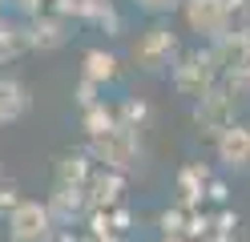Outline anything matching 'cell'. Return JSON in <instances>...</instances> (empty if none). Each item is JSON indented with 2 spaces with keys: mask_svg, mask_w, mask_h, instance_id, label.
Returning <instances> with one entry per match:
<instances>
[{
  "mask_svg": "<svg viewBox=\"0 0 250 242\" xmlns=\"http://www.w3.org/2000/svg\"><path fill=\"white\" fill-rule=\"evenodd\" d=\"M77 101H81V109H89L93 101H97V85H93V81H81V93H77Z\"/></svg>",
  "mask_w": 250,
  "mask_h": 242,
  "instance_id": "cell-21",
  "label": "cell"
},
{
  "mask_svg": "<svg viewBox=\"0 0 250 242\" xmlns=\"http://www.w3.org/2000/svg\"><path fill=\"white\" fill-rule=\"evenodd\" d=\"M210 198L214 202H226V186L222 182H210Z\"/></svg>",
  "mask_w": 250,
  "mask_h": 242,
  "instance_id": "cell-22",
  "label": "cell"
},
{
  "mask_svg": "<svg viewBox=\"0 0 250 242\" xmlns=\"http://www.w3.org/2000/svg\"><path fill=\"white\" fill-rule=\"evenodd\" d=\"M53 218L41 202H17L8 210V242H49Z\"/></svg>",
  "mask_w": 250,
  "mask_h": 242,
  "instance_id": "cell-3",
  "label": "cell"
},
{
  "mask_svg": "<svg viewBox=\"0 0 250 242\" xmlns=\"http://www.w3.org/2000/svg\"><path fill=\"white\" fill-rule=\"evenodd\" d=\"M21 4H24V8H33V12H37V4H41V0H21Z\"/></svg>",
  "mask_w": 250,
  "mask_h": 242,
  "instance_id": "cell-23",
  "label": "cell"
},
{
  "mask_svg": "<svg viewBox=\"0 0 250 242\" xmlns=\"http://www.w3.org/2000/svg\"><path fill=\"white\" fill-rule=\"evenodd\" d=\"M218 57L214 48H198V53H186L178 65H174V89L186 93V97H202L206 89L218 85Z\"/></svg>",
  "mask_w": 250,
  "mask_h": 242,
  "instance_id": "cell-2",
  "label": "cell"
},
{
  "mask_svg": "<svg viewBox=\"0 0 250 242\" xmlns=\"http://www.w3.org/2000/svg\"><path fill=\"white\" fill-rule=\"evenodd\" d=\"M24 109H28V89L21 85V81L0 77V125H4V121H17Z\"/></svg>",
  "mask_w": 250,
  "mask_h": 242,
  "instance_id": "cell-11",
  "label": "cell"
},
{
  "mask_svg": "<svg viewBox=\"0 0 250 242\" xmlns=\"http://www.w3.org/2000/svg\"><path fill=\"white\" fill-rule=\"evenodd\" d=\"M158 222H162L166 238H186V222H190V214H186V206H178V210H166Z\"/></svg>",
  "mask_w": 250,
  "mask_h": 242,
  "instance_id": "cell-18",
  "label": "cell"
},
{
  "mask_svg": "<svg viewBox=\"0 0 250 242\" xmlns=\"http://www.w3.org/2000/svg\"><path fill=\"white\" fill-rule=\"evenodd\" d=\"M17 202H21L17 198V182H4V177H0V214H8Z\"/></svg>",
  "mask_w": 250,
  "mask_h": 242,
  "instance_id": "cell-19",
  "label": "cell"
},
{
  "mask_svg": "<svg viewBox=\"0 0 250 242\" xmlns=\"http://www.w3.org/2000/svg\"><path fill=\"white\" fill-rule=\"evenodd\" d=\"M28 48V32L21 24H8V21H0V61L4 57H17Z\"/></svg>",
  "mask_w": 250,
  "mask_h": 242,
  "instance_id": "cell-15",
  "label": "cell"
},
{
  "mask_svg": "<svg viewBox=\"0 0 250 242\" xmlns=\"http://www.w3.org/2000/svg\"><path fill=\"white\" fill-rule=\"evenodd\" d=\"M121 190H125L121 170L101 166V170H89V177H85V198H89V210H109V206H117Z\"/></svg>",
  "mask_w": 250,
  "mask_h": 242,
  "instance_id": "cell-7",
  "label": "cell"
},
{
  "mask_svg": "<svg viewBox=\"0 0 250 242\" xmlns=\"http://www.w3.org/2000/svg\"><path fill=\"white\" fill-rule=\"evenodd\" d=\"M182 4V0H137V8H146V12H153V16H162V12H174Z\"/></svg>",
  "mask_w": 250,
  "mask_h": 242,
  "instance_id": "cell-20",
  "label": "cell"
},
{
  "mask_svg": "<svg viewBox=\"0 0 250 242\" xmlns=\"http://www.w3.org/2000/svg\"><path fill=\"white\" fill-rule=\"evenodd\" d=\"M113 117H117L121 125H129V129H142V125L149 121V105H146V101H125L121 113H113Z\"/></svg>",
  "mask_w": 250,
  "mask_h": 242,
  "instance_id": "cell-17",
  "label": "cell"
},
{
  "mask_svg": "<svg viewBox=\"0 0 250 242\" xmlns=\"http://www.w3.org/2000/svg\"><path fill=\"white\" fill-rule=\"evenodd\" d=\"M117 77V57L105 53V48H89L85 53V81H93V85H105V81Z\"/></svg>",
  "mask_w": 250,
  "mask_h": 242,
  "instance_id": "cell-12",
  "label": "cell"
},
{
  "mask_svg": "<svg viewBox=\"0 0 250 242\" xmlns=\"http://www.w3.org/2000/svg\"><path fill=\"white\" fill-rule=\"evenodd\" d=\"M230 4L226 0H186V24L206 37H222L230 28Z\"/></svg>",
  "mask_w": 250,
  "mask_h": 242,
  "instance_id": "cell-6",
  "label": "cell"
},
{
  "mask_svg": "<svg viewBox=\"0 0 250 242\" xmlns=\"http://www.w3.org/2000/svg\"><path fill=\"white\" fill-rule=\"evenodd\" d=\"M214 145H218V161L222 166H230V170H246L250 166V125H226L222 133L214 137Z\"/></svg>",
  "mask_w": 250,
  "mask_h": 242,
  "instance_id": "cell-8",
  "label": "cell"
},
{
  "mask_svg": "<svg viewBox=\"0 0 250 242\" xmlns=\"http://www.w3.org/2000/svg\"><path fill=\"white\" fill-rule=\"evenodd\" d=\"M28 32V44H37V48H57V44H65V21L61 16H37L33 28H24Z\"/></svg>",
  "mask_w": 250,
  "mask_h": 242,
  "instance_id": "cell-10",
  "label": "cell"
},
{
  "mask_svg": "<svg viewBox=\"0 0 250 242\" xmlns=\"http://www.w3.org/2000/svg\"><path fill=\"white\" fill-rule=\"evenodd\" d=\"M194 125L202 129V137H218L226 125H234V93L226 89H206L194 105Z\"/></svg>",
  "mask_w": 250,
  "mask_h": 242,
  "instance_id": "cell-4",
  "label": "cell"
},
{
  "mask_svg": "<svg viewBox=\"0 0 250 242\" xmlns=\"http://www.w3.org/2000/svg\"><path fill=\"white\" fill-rule=\"evenodd\" d=\"M49 218L57 222H73L89 214V198H85V186H53V198H49Z\"/></svg>",
  "mask_w": 250,
  "mask_h": 242,
  "instance_id": "cell-9",
  "label": "cell"
},
{
  "mask_svg": "<svg viewBox=\"0 0 250 242\" xmlns=\"http://www.w3.org/2000/svg\"><path fill=\"white\" fill-rule=\"evenodd\" d=\"M89 157L85 154H65L57 161V182L53 186H85V177H89Z\"/></svg>",
  "mask_w": 250,
  "mask_h": 242,
  "instance_id": "cell-13",
  "label": "cell"
},
{
  "mask_svg": "<svg viewBox=\"0 0 250 242\" xmlns=\"http://www.w3.org/2000/svg\"><path fill=\"white\" fill-rule=\"evenodd\" d=\"M166 242H190V238H166Z\"/></svg>",
  "mask_w": 250,
  "mask_h": 242,
  "instance_id": "cell-24",
  "label": "cell"
},
{
  "mask_svg": "<svg viewBox=\"0 0 250 242\" xmlns=\"http://www.w3.org/2000/svg\"><path fill=\"white\" fill-rule=\"evenodd\" d=\"M89 154L97 157L101 166L125 174V170L133 166V157H137V129L113 121L109 129H101V133H93V137H89Z\"/></svg>",
  "mask_w": 250,
  "mask_h": 242,
  "instance_id": "cell-1",
  "label": "cell"
},
{
  "mask_svg": "<svg viewBox=\"0 0 250 242\" xmlns=\"http://www.w3.org/2000/svg\"><path fill=\"white\" fill-rule=\"evenodd\" d=\"M117 117H113V109H105V101H93L89 109H85V133L93 137V133H101V129H109Z\"/></svg>",
  "mask_w": 250,
  "mask_h": 242,
  "instance_id": "cell-16",
  "label": "cell"
},
{
  "mask_svg": "<svg viewBox=\"0 0 250 242\" xmlns=\"http://www.w3.org/2000/svg\"><path fill=\"white\" fill-rule=\"evenodd\" d=\"M174 53H178V37L169 28H162V24H153L142 41H137V48H133V61L142 65L146 73H158V69H166L169 61H174Z\"/></svg>",
  "mask_w": 250,
  "mask_h": 242,
  "instance_id": "cell-5",
  "label": "cell"
},
{
  "mask_svg": "<svg viewBox=\"0 0 250 242\" xmlns=\"http://www.w3.org/2000/svg\"><path fill=\"white\" fill-rule=\"evenodd\" d=\"M206 182H210V174H206V166H198V161L178 174V190H182V198H186V210L202 202V186H206Z\"/></svg>",
  "mask_w": 250,
  "mask_h": 242,
  "instance_id": "cell-14",
  "label": "cell"
}]
</instances>
